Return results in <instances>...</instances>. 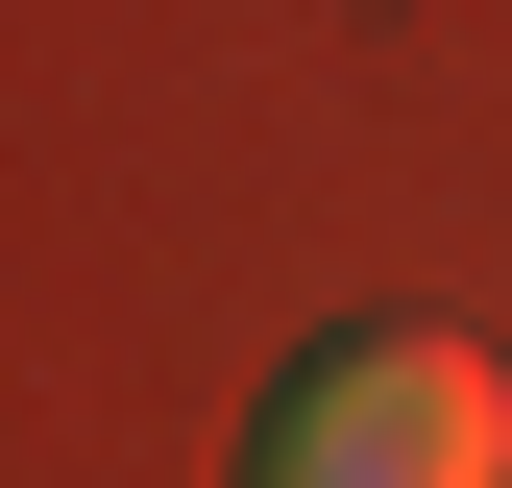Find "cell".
<instances>
[{"label": "cell", "instance_id": "6da1fadb", "mask_svg": "<svg viewBox=\"0 0 512 488\" xmlns=\"http://www.w3.org/2000/svg\"><path fill=\"white\" fill-rule=\"evenodd\" d=\"M244 488H512V391H488V342H439V318H342L269 391Z\"/></svg>", "mask_w": 512, "mask_h": 488}]
</instances>
